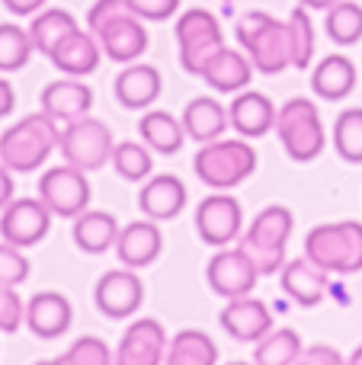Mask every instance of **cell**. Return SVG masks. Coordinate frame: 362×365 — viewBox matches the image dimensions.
Returning <instances> with one entry per match:
<instances>
[{
	"label": "cell",
	"instance_id": "6da1fadb",
	"mask_svg": "<svg viewBox=\"0 0 362 365\" xmlns=\"http://www.w3.org/2000/svg\"><path fill=\"white\" fill-rule=\"evenodd\" d=\"M87 29L115 64H132L148 51L145 19L135 16L125 0H96L87 13Z\"/></svg>",
	"mask_w": 362,
	"mask_h": 365
},
{
	"label": "cell",
	"instance_id": "7a4b0ae2",
	"mask_svg": "<svg viewBox=\"0 0 362 365\" xmlns=\"http://www.w3.org/2000/svg\"><path fill=\"white\" fill-rule=\"evenodd\" d=\"M61 145V122L48 113H29L0 135V164L13 173H32L45 167L51 151Z\"/></svg>",
	"mask_w": 362,
	"mask_h": 365
},
{
	"label": "cell",
	"instance_id": "3957f363",
	"mask_svg": "<svg viewBox=\"0 0 362 365\" xmlns=\"http://www.w3.org/2000/svg\"><path fill=\"white\" fill-rule=\"evenodd\" d=\"M237 42L254 61L260 74H279L292 68V42H289V23L276 19L267 10H250L234 26Z\"/></svg>",
	"mask_w": 362,
	"mask_h": 365
},
{
	"label": "cell",
	"instance_id": "277c9868",
	"mask_svg": "<svg viewBox=\"0 0 362 365\" xmlns=\"http://www.w3.org/2000/svg\"><path fill=\"white\" fill-rule=\"evenodd\" d=\"M257 148L250 138H215L199 145L192 170L209 189H234L257 173Z\"/></svg>",
	"mask_w": 362,
	"mask_h": 365
},
{
	"label": "cell",
	"instance_id": "5b68a950",
	"mask_svg": "<svg viewBox=\"0 0 362 365\" xmlns=\"http://www.w3.org/2000/svg\"><path fill=\"white\" fill-rule=\"evenodd\" d=\"M305 257L331 276L362 272V221H327L308 231Z\"/></svg>",
	"mask_w": 362,
	"mask_h": 365
},
{
	"label": "cell",
	"instance_id": "8992f818",
	"mask_svg": "<svg viewBox=\"0 0 362 365\" xmlns=\"http://www.w3.org/2000/svg\"><path fill=\"white\" fill-rule=\"evenodd\" d=\"M295 231V215L286 205H267L257 212L241 237V250L250 257L260 276H276L286 266V247Z\"/></svg>",
	"mask_w": 362,
	"mask_h": 365
},
{
	"label": "cell",
	"instance_id": "52a82bcc",
	"mask_svg": "<svg viewBox=\"0 0 362 365\" xmlns=\"http://www.w3.org/2000/svg\"><path fill=\"white\" fill-rule=\"evenodd\" d=\"M276 135L286 154L299 164L321 158V151L327 148V128L321 122L318 106L308 96H292L282 103L276 113Z\"/></svg>",
	"mask_w": 362,
	"mask_h": 365
},
{
	"label": "cell",
	"instance_id": "ba28073f",
	"mask_svg": "<svg viewBox=\"0 0 362 365\" xmlns=\"http://www.w3.org/2000/svg\"><path fill=\"white\" fill-rule=\"evenodd\" d=\"M113 148H115V138L109 132V125L103 119H93L90 113L68 122V125H61V145H58V151H61L64 164L77 167L83 173L103 170L113 160Z\"/></svg>",
	"mask_w": 362,
	"mask_h": 365
},
{
	"label": "cell",
	"instance_id": "9c48e42d",
	"mask_svg": "<svg viewBox=\"0 0 362 365\" xmlns=\"http://www.w3.org/2000/svg\"><path fill=\"white\" fill-rule=\"evenodd\" d=\"M177 48H180V64L186 74H202L209 58L218 48H224V32L222 23L212 10L192 6V10L180 13L177 19Z\"/></svg>",
	"mask_w": 362,
	"mask_h": 365
},
{
	"label": "cell",
	"instance_id": "30bf717a",
	"mask_svg": "<svg viewBox=\"0 0 362 365\" xmlns=\"http://www.w3.org/2000/svg\"><path fill=\"white\" fill-rule=\"evenodd\" d=\"M38 199L51 208L55 218H77L90 205V180L83 170L64 164L51 167L38 180Z\"/></svg>",
	"mask_w": 362,
	"mask_h": 365
},
{
	"label": "cell",
	"instance_id": "8fae6325",
	"mask_svg": "<svg viewBox=\"0 0 362 365\" xmlns=\"http://www.w3.org/2000/svg\"><path fill=\"white\" fill-rule=\"evenodd\" d=\"M51 208L45 205L38 195H26V199H13L10 205L0 212V237L13 247H36L48 237L51 231Z\"/></svg>",
	"mask_w": 362,
	"mask_h": 365
},
{
	"label": "cell",
	"instance_id": "7c38bea8",
	"mask_svg": "<svg viewBox=\"0 0 362 365\" xmlns=\"http://www.w3.org/2000/svg\"><path fill=\"white\" fill-rule=\"evenodd\" d=\"M244 208L228 189H215V195H205L196 205V234L209 247H228L241 234Z\"/></svg>",
	"mask_w": 362,
	"mask_h": 365
},
{
	"label": "cell",
	"instance_id": "4fadbf2b",
	"mask_svg": "<svg viewBox=\"0 0 362 365\" xmlns=\"http://www.w3.org/2000/svg\"><path fill=\"white\" fill-rule=\"evenodd\" d=\"M257 266L250 263V257L241 250V247H231V250H218L215 257L209 259L205 266V282L209 289L215 292L218 298H241V295H250L257 289Z\"/></svg>",
	"mask_w": 362,
	"mask_h": 365
},
{
	"label": "cell",
	"instance_id": "5bb4252c",
	"mask_svg": "<svg viewBox=\"0 0 362 365\" xmlns=\"http://www.w3.org/2000/svg\"><path fill=\"white\" fill-rule=\"evenodd\" d=\"M93 302L100 308V314H106L109 321H125L145 302V285H141L138 272L122 266V269H109L100 276L93 289Z\"/></svg>",
	"mask_w": 362,
	"mask_h": 365
},
{
	"label": "cell",
	"instance_id": "9a60e30c",
	"mask_svg": "<svg viewBox=\"0 0 362 365\" xmlns=\"http://www.w3.org/2000/svg\"><path fill=\"white\" fill-rule=\"evenodd\" d=\"M167 330L157 317H141L128 324L115 346V362L119 365H160L167 356Z\"/></svg>",
	"mask_w": 362,
	"mask_h": 365
},
{
	"label": "cell",
	"instance_id": "2e32d148",
	"mask_svg": "<svg viewBox=\"0 0 362 365\" xmlns=\"http://www.w3.org/2000/svg\"><path fill=\"white\" fill-rule=\"evenodd\" d=\"M218 324L222 330L237 343H257L273 330V311H269L267 302L260 298H250V295H241V298H231L228 304L222 308L218 314Z\"/></svg>",
	"mask_w": 362,
	"mask_h": 365
},
{
	"label": "cell",
	"instance_id": "e0dca14e",
	"mask_svg": "<svg viewBox=\"0 0 362 365\" xmlns=\"http://www.w3.org/2000/svg\"><path fill=\"white\" fill-rule=\"evenodd\" d=\"M276 113H279V109L273 106V100L250 87L234 93V100H231V106H228L231 128H234L241 138H263V135L276 132Z\"/></svg>",
	"mask_w": 362,
	"mask_h": 365
},
{
	"label": "cell",
	"instance_id": "ac0fdd59",
	"mask_svg": "<svg viewBox=\"0 0 362 365\" xmlns=\"http://www.w3.org/2000/svg\"><path fill=\"white\" fill-rule=\"evenodd\" d=\"M164 250V234H160L157 221L145 218V221H128L119 231V240H115V257H119L122 266L128 269H145Z\"/></svg>",
	"mask_w": 362,
	"mask_h": 365
},
{
	"label": "cell",
	"instance_id": "d6986e66",
	"mask_svg": "<svg viewBox=\"0 0 362 365\" xmlns=\"http://www.w3.org/2000/svg\"><path fill=\"white\" fill-rule=\"evenodd\" d=\"M74 321V308L61 292H36L26 302V327L38 336V340H58L71 330Z\"/></svg>",
	"mask_w": 362,
	"mask_h": 365
},
{
	"label": "cell",
	"instance_id": "ffe728a7",
	"mask_svg": "<svg viewBox=\"0 0 362 365\" xmlns=\"http://www.w3.org/2000/svg\"><path fill=\"white\" fill-rule=\"evenodd\" d=\"M42 103V113H48L55 122L68 125V122L81 119L93 109V90L87 83H81V77H61V81H51L48 87L38 96Z\"/></svg>",
	"mask_w": 362,
	"mask_h": 365
},
{
	"label": "cell",
	"instance_id": "44dd1931",
	"mask_svg": "<svg viewBox=\"0 0 362 365\" xmlns=\"http://www.w3.org/2000/svg\"><path fill=\"white\" fill-rule=\"evenodd\" d=\"M282 292L301 308H314L324 302L327 289H331V272H324L318 263H311L308 257L286 259V266L279 269Z\"/></svg>",
	"mask_w": 362,
	"mask_h": 365
},
{
	"label": "cell",
	"instance_id": "7402d4cb",
	"mask_svg": "<svg viewBox=\"0 0 362 365\" xmlns=\"http://www.w3.org/2000/svg\"><path fill=\"white\" fill-rule=\"evenodd\" d=\"M254 61L247 58V51H234V48H218L215 55L209 58V64L202 68V81L209 83L215 93H241V90L250 87L254 81Z\"/></svg>",
	"mask_w": 362,
	"mask_h": 365
},
{
	"label": "cell",
	"instance_id": "603a6c76",
	"mask_svg": "<svg viewBox=\"0 0 362 365\" xmlns=\"http://www.w3.org/2000/svg\"><path fill=\"white\" fill-rule=\"evenodd\" d=\"M160 87H164V77L154 64L132 61L115 77V100L125 109H151L160 96Z\"/></svg>",
	"mask_w": 362,
	"mask_h": 365
},
{
	"label": "cell",
	"instance_id": "cb8c5ba5",
	"mask_svg": "<svg viewBox=\"0 0 362 365\" xmlns=\"http://www.w3.org/2000/svg\"><path fill=\"white\" fill-rule=\"evenodd\" d=\"M138 205L145 212V218L154 221H173L186 208V186L173 173H157L148 177L145 186L138 192Z\"/></svg>",
	"mask_w": 362,
	"mask_h": 365
},
{
	"label": "cell",
	"instance_id": "d4e9b609",
	"mask_svg": "<svg viewBox=\"0 0 362 365\" xmlns=\"http://www.w3.org/2000/svg\"><path fill=\"white\" fill-rule=\"evenodd\" d=\"M180 119H183L186 138H192L196 145L224 138V132H228V125H231L228 106H222L215 96H196V100H190Z\"/></svg>",
	"mask_w": 362,
	"mask_h": 365
},
{
	"label": "cell",
	"instance_id": "484cf974",
	"mask_svg": "<svg viewBox=\"0 0 362 365\" xmlns=\"http://www.w3.org/2000/svg\"><path fill=\"white\" fill-rule=\"evenodd\" d=\"M51 64H55L61 74H71V77H87L100 68V58H103V48L100 42L93 38V32H71L55 51H51Z\"/></svg>",
	"mask_w": 362,
	"mask_h": 365
},
{
	"label": "cell",
	"instance_id": "4316f807",
	"mask_svg": "<svg viewBox=\"0 0 362 365\" xmlns=\"http://www.w3.org/2000/svg\"><path fill=\"white\" fill-rule=\"evenodd\" d=\"M119 231H122V225L113 212H90L87 208V212H81L74 218L71 237H74L77 250L100 257V253H106V250H115Z\"/></svg>",
	"mask_w": 362,
	"mask_h": 365
},
{
	"label": "cell",
	"instance_id": "83f0119b",
	"mask_svg": "<svg viewBox=\"0 0 362 365\" xmlns=\"http://www.w3.org/2000/svg\"><path fill=\"white\" fill-rule=\"evenodd\" d=\"M356 64L353 58L346 55H327L321 58V64L311 71V90L327 103H337V100H346L356 87Z\"/></svg>",
	"mask_w": 362,
	"mask_h": 365
},
{
	"label": "cell",
	"instance_id": "f1b7e54d",
	"mask_svg": "<svg viewBox=\"0 0 362 365\" xmlns=\"http://www.w3.org/2000/svg\"><path fill=\"white\" fill-rule=\"evenodd\" d=\"M138 135L154 154H180L186 141V128H183V119H177L173 113L167 109H145L138 122Z\"/></svg>",
	"mask_w": 362,
	"mask_h": 365
},
{
	"label": "cell",
	"instance_id": "f546056e",
	"mask_svg": "<svg viewBox=\"0 0 362 365\" xmlns=\"http://www.w3.org/2000/svg\"><path fill=\"white\" fill-rule=\"evenodd\" d=\"M77 29H81L77 19L71 16L68 10H61V6H45V10H38L36 16H32V23H29L32 45H36V51H42L45 58H48L51 51H55L58 45H61L64 38H68L71 32H77Z\"/></svg>",
	"mask_w": 362,
	"mask_h": 365
},
{
	"label": "cell",
	"instance_id": "4dcf8cb0",
	"mask_svg": "<svg viewBox=\"0 0 362 365\" xmlns=\"http://www.w3.org/2000/svg\"><path fill=\"white\" fill-rule=\"evenodd\" d=\"M167 365H215L218 362V346L205 330H180L170 343H167Z\"/></svg>",
	"mask_w": 362,
	"mask_h": 365
},
{
	"label": "cell",
	"instance_id": "1f68e13d",
	"mask_svg": "<svg viewBox=\"0 0 362 365\" xmlns=\"http://www.w3.org/2000/svg\"><path fill=\"white\" fill-rule=\"evenodd\" d=\"M301 343L299 330L292 327H282V330H269L263 340H257V349H254V362L257 365H295L301 359Z\"/></svg>",
	"mask_w": 362,
	"mask_h": 365
},
{
	"label": "cell",
	"instance_id": "d6a6232c",
	"mask_svg": "<svg viewBox=\"0 0 362 365\" xmlns=\"http://www.w3.org/2000/svg\"><path fill=\"white\" fill-rule=\"evenodd\" d=\"M109 164L115 167L122 180L128 182H138V180H148L154 173V154L145 141H115L113 148V160Z\"/></svg>",
	"mask_w": 362,
	"mask_h": 365
},
{
	"label": "cell",
	"instance_id": "836d02e7",
	"mask_svg": "<svg viewBox=\"0 0 362 365\" xmlns=\"http://www.w3.org/2000/svg\"><path fill=\"white\" fill-rule=\"evenodd\" d=\"M324 32L337 45H356L362 38V6L353 0H337L331 10H324Z\"/></svg>",
	"mask_w": 362,
	"mask_h": 365
},
{
	"label": "cell",
	"instance_id": "e575fe53",
	"mask_svg": "<svg viewBox=\"0 0 362 365\" xmlns=\"http://www.w3.org/2000/svg\"><path fill=\"white\" fill-rule=\"evenodd\" d=\"M32 51H36V45H32L29 29L16 23H0V74L23 71L29 64Z\"/></svg>",
	"mask_w": 362,
	"mask_h": 365
},
{
	"label": "cell",
	"instance_id": "d590c367",
	"mask_svg": "<svg viewBox=\"0 0 362 365\" xmlns=\"http://www.w3.org/2000/svg\"><path fill=\"white\" fill-rule=\"evenodd\" d=\"M289 42H292V68L299 71H308L314 61V23L311 16H308V6H295L292 13H289Z\"/></svg>",
	"mask_w": 362,
	"mask_h": 365
},
{
	"label": "cell",
	"instance_id": "8d00e7d4",
	"mask_svg": "<svg viewBox=\"0 0 362 365\" xmlns=\"http://www.w3.org/2000/svg\"><path fill=\"white\" fill-rule=\"evenodd\" d=\"M333 151L346 164H362V109H343L333 122Z\"/></svg>",
	"mask_w": 362,
	"mask_h": 365
},
{
	"label": "cell",
	"instance_id": "74e56055",
	"mask_svg": "<svg viewBox=\"0 0 362 365\" xmlns=\"http://www.w3.org/2000/svg\"><path fill=\"white\" fill-rule=\"evenodd\" d=\"M115 362V353L100 336H81L61 356H55V365H109Z\"/></svg>",
	"mask_w": 362,
	"mask_h": 365
},
{
	"label": "cell",
	"instance_id": "f35d334b",
	"mask_svg": "<svg viewBox=\"0 0 362 365\" xmlns=\"http://www.w3.org/2000/svg\"><path fill=\"white\" fill-rule=\"evenodd\" d=\"M29 257L23 253V247H13L0 237V285H13L16 289L19 282L29 279Z\"/></svg>",
	"mask_w": 362,
	"mask_h": 365
},
{
	"label": "cell",
	"instance_id": "ab89813d",
	"mask_svg": "<svg viewBox=\"0 0 362 365\" xmlns=\"http://www.w3.org/2000/svg\"><path fill=\"white\" fill-rule=\"evenodd\" d=\"M26 324V302L16 295L13 285H0V330L16 334Z\"/></svg>",
	"mask_w": 362,
	"mask_h": 365
},
{
	"label": "cell",
	"instance_id": "60d3db41",
	"mask_svg": "<svg viewBox=\"0 0 362 365\" xmlns=\"http://www.w3.org/2000/svg\"><path fill=\"white\" fill-rule=\"evenodd\" d=\"M125 4L145 23H164V19L177 16V10H180V0H125Z\"/></svg>",
	"mask_w": 362,
	"mask_h": 365
},
{
	"label": "cell",
	"instance_id": "b9f144b4",
	"mask_svg": "<svg viewBox=\"0 0 362 365\" xmlns=\"http://www.w3.org/2000/svg\"><path fill=\"white\" fill-rule=\"evenodd\" d=\"M299 362L301 365H343L346 359L333 346H327V343H318V346L301 349V359Z\"/></svg>",
	"mask_w": 362,
	"mask_h": 365
},
{
	"label": "cell",
	"instance_id": "7bdbcfd3",
	"mask_svg": "<svg viewBox=\"0 0 362 365\" xmlns=\"http://www.w3.org/2000/svg\"><path fill=\"white\" fill-rule=\"evenodd\" d=\"M0 4H4L6 13H13V16H36L38 10H45L48 0H0Z\"/></svg>",
	"mask_w": 362,
	"mask_h": 365
},
{
	"label": "cell",
	"instance_id": "ee69618b",
	"mask_svg": "<svg viewBox=\"0 0 362 365\" xmlns=\"http://www.w3.org/2000/svg\"><path fill=\"white\" fill-rule=\"evenodd\" d=\"M13 192H16V186H13V170L0 164V212L13 202Z\"/></svg>",
	"mask_w": 362,
	"mask_h": 365
},
{
	"label": "cell",
	"instance_id": "f6af8a7d",
	"mask_svg": "<svg viewBox=\"0 0 362 365\" xmlns=\"http://www.w3.org/2000/svg\"><path fill=\"white\" fill-rule=\"evenodd\" d=\"M13 109H16V93H13V83L0 77V119H6Z\"/></svg>",
	"mask_w": 362,
	"mask_h": 365
},
{
	"label": "cell",
	"instance_id": "bcb514c9",
	"mask_svg": "<svg viewBox=\"0 0 362 365\" xmlns=\"http://www.w3.org/2000/svg\"><path fill=\"white\" fill-rule=\"evenodd\" d=\"M301 6H308V10H331L337 0H299Z\"/></svg>",
	"mask_w": 362,
	"mask_h": 365
},
{
	"label": "cell",
	"instance_id": "7dc6e473",
	"mask_svg": "<svg viewBox=\"0 0 362 365\" xmlns=\"http://www.w3.org/2000/svg\"><path fill=\"white\" fill-rule=\"evenodd\" d=\"M346 362H350V365H362V346L353 349V353H350V359H346Z\"/></svg>",
	"mask_w": 362,
	"mask_h": 365
}]
</instances>
